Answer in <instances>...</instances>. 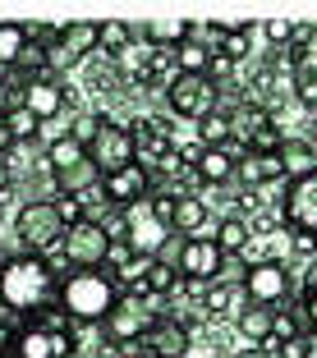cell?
<instances>
[{"label":"cell","instance_id":"cell-23","mask_svg":"<svg viewBox=\"0 0 317 358\" xmlns=\"http://www.w3.org/2000/svg\"><path fill=\"white\" fill-rule=\"evenodd\" d=\"M253 23H225L221 28V42H216V55H225L230 64H239V60H248L253 55Z\"/></svg>","mask_w":317,"mask_h":358},{"label":"cell","instance_id":"cell-38","mask_svg":"<svg viewBox=\"0 0 317 358\" xmlns=\"http://www.w3.org/2000/svg\"><path fill=\"white\" fill-rule=\"evenodd\" d=\"M10 345H14V327L0 317V358H10Z\"/></svg>","mask_w":317,"mask_h":358},{"label":"cell","instance_id":"cell-10","mask_svg":"<svg viewBox=\"0 0 317 358\" xmlns=\"http://www.w3.org/2000/svg\"><path fill=\"white\" fill-rule=\"evenodd\" d=\"M120 225H125V248H129V253H138V257H157L161 248H166V239H170V230L152 216L148 198L120 211Z\"/></svg>","mask_w":317,"mask_h":358},{"label":"cell","instance_id":"cell-34","mask_svg":"<svg viewBox=\"0 0 317 358\" xmlns=\"http://www.w3.org/2000/svg\"><path fill=\"white\" fill-rule=\"evenodd\" d=\"M276 354H281V358H317V340H313V331H304V336L286 340V345H276Z\"/></svg>","mask_w":317,"mask_h":358},{"label":"cell","instance_id":"cell-16","mask_svg":"<svg viewBox=\"0 0 317 358\" xmlns=\"http://www.w3.org/2000/svg\"><path fill=\"white\" fill-rule=\"evenodd\" d=\"M111 60H115V69L129 78V83H138V87H143V83H157V51L138 37V28H134V42H129L125 51H115Z\"/></svg>","mask_w":317,"mask_h":358},{"label":"cell","instance_id":"cell-25","mask_svg":"<svg viewBox=\"0 0 317 358\" xmlns=\"http://www.w3.org/2000/svg\"><path fill=\"white\" fill-rule=\"evenodd\" d=\"M230 138H234V124H230V110L225 106H216V110H207L198 120V148H225Z\"/></svg>","mask_w":317,"mask_h":358},{"label":"cell","instance_id":"cell-33","mask_svg":"<svg viewBox=\"0 0 317 358\" xmlns=\"http://www.w3.org/2000/svg\"><path fill=\"white\" fill-rule=\"evenodd\" d=\"M290 92H295V101H299V106H308V110L317 115V69H299V74H295V87H290Z\"/></svg>","mask_w":317,"mask_h":358},{"label":"cell","instance_id":"cell-21","mask_svg":"<svg viewBox=\"0 0 317 358\" xmlns=\"http://www.w3.org/2000/svg\"><path fill=\"white\" fill-rule=\"evenodd\" d=\"M193 175H198L202 184H211V189H216V184H230L234 179V157L225 148H202L198 157H193Z\"/></svg>","mask_w":317,"mask_h":358},{"label":"cell","instance_id":"cell-26","mask_svg":"<svg viewBox=\"0 0 317 358\" xmlns=\"http://www.w3.org/2000/svg\"><path fill=\"white\" fill-rule=\"evenodd\" d=\"M180 271H175V266H170V262H157V257H152V262H148V271H143V289H138V294H143V299H166V294H175V289H180Z\"/></svg>","mask_w":317,"mask_h":358},{"label":"cell","instance_id":"cell-35","mask_svg":"<svg viewBox=\"0 0 317 358\" xmlns=\"http://www.w3.org/2000/svg\"><path fill=\"white\" fill-rule=\"evenodd\" d=\"M313 37H317V28H313V23H290V42H286V46L304 55V46L313 42Z\"/></svg>","mask_w":317,"mask_h":358},{"label":"cell","instance_id":"cell-22","mask_svg":"<svg viewBox=\"0 0 317 358\" xmlns=\"http://www.w3.org/2000/svg\"><path fill=\"white\" fill-rule=\"evenodd\" d=\"M234 331H239L248 345H267V340H272V308L244 303L239 313H234Z\"/></svg>","mask_w":317,"mask_h":358},{"label":"cell","instance_id":"cell-41","mask_svg":"<svg viewBox=\"0 0 317 358\" xmlns=\"http://www.w3.org/2000/svg\"><path fill=\"white\" fill-rule=\"evenodd\" d=\"M5 198H10V193H5ZM5 198H0V221H5Z\"/></svg>","mask_w":317,"mask_h":358},{"label":"cell","instance_id":"cell-17","mask_svg":"<svg viewBox=\"0 0 317 358\" xmlns=\"http://www.w3.org/2000/svg\"><path fill=\"white\" fill-rule=\"evenodd\" d=\"M234 179H244V189H248V193H258L262 184H281V179H286V170H281V161H276V152H272V157H258V152H244V157L234 161Z\"/></svg>","mask_w":317,"mask_h":358},{"label":"cell","instance_id":"cell-8","mask_svg":"<svg viewBox=\"0 0 317 358\" xmlns=\"http://www.w3.org/2000/svg\"><path fill=\"white\" fill-rule=\"evenodd\" d=\"M148 327H152V308L143 294H120L111 303V313L101 317V336L111 345H134V340L148 336Z\"/></svg>","mask_w":317,"mask_h":358},{"label":"cell","instance_id":"cell-42","mask_svg":"<svg viewBox=\"0 0 317 358\" xmlns=\"http://www.w3.org/2000/svg\"><path fill=\"white\" fill-rule=\"evenodd\" d=\"M0 262H5V253H0Z\"/></svg>","mask_w":317,"mask_h":358},{"label":"cell","instance_id":"cell-36","mask_svg":"<svg viewBox=\"0 0 317 358\" xmlns=\"http://www.w3.org/2000/svg\"><path fill=\"white\" fill-rule=\"evenodd\" d=\"M299 317H304V327L317 336V285H313V289L304 294V308H299Z\"/></svg>","mask_w":317,"mask_h":358},{"label":"cell","instance_id":"cell-24","mask_svg":"<svg viewBox=\"0 0 317 358\" xmlns=\"http://www.w3.org/2000/svg\"><path fill=\"white\" fill-rule=\"evenodd\" d=\"M248 239H253V225L244 221V216H225L221 225H216V234H211V243L221 248V257H234L248 248Z\"/></svg>","mask_w":317,"mask_h":358},{"label":"cell","instance_id":"cell-20","mask_svg":"<svg viewBox=\"0 0 317 358\" xmlns=\"http://www.w3.org/2000/svg\"><path fill=\"white\" fill-rule=\"evenodd\" d=\"M207 202L202 198H189V193H180L175 198V216H170V234H180V239H193V234H202V225H207Z\"/></svg>","mask_w":317,"mask_h":358},{"label":"cell","instance_id":"cell-32","mask_svg":"<svg viewBox=\"0 0 317 358\" xmlns=\"http://www.w3.org/2000/svg\"><path fill=\"white\" fill-rule=\"evenodd\" d=\"M134 42V23H97V51H125Z\"/></svg>","mask_w":317,"mask_h":358},{"label":"cell","instance_id":"cell-15","mask_svg":"<svg viewBox=\"0 0 317 358\" xmlns=\"http://www.w3.org/2000/svg\"><path fill=\"white\" fill-rule=\"evenodd\" d=\"M143 349L152 358H184L189 349V327H180L175 317H152L148 336H143Z\"/></svg>","mask_w":317,"mask_h":358},{"label":"cell","instance_id":"cell-28","mask_svg":"<svg viewBox=\"0 0 317 358\" xmlns=\"http://www.w3.org/2000/svg\"><path fill=\"white\" fill-rule=\"evenodd\" d=\"M175 74H202L207 78V64H211V51L202 42H189V37H184L180 46H175Z\"/></svg>","mask_w":317,"mask_h":358},{"label":"cell","instance_id":"cell-13","mask_svg":"<svg viewBox=\"0 0 317 358\" xmlns=\"http://www.w3.org/2000/svg\"><path fill=\"white\" fill-rule=\"evenodd\" d=\"M19 106L37 120V124H46V120H55L64 110V83H60V78H51V74L28 78L23 92H19Z\"/></svg>","mask_w":317,"mask_h":358},{"label":"cell","instance_id":"cell-19","mask_svg":"<svg viewBox=\"0 0 317 358\" xmlns=\"http://www.w3.org/2000/svg\"><path fill=\"white\" fill-rule=\"evenodd\" d=\"M10 358H55V331L42 322H28L23 331H14Z\"/></svg>","mask_w":317,"mask_h":358},{"label":"cell","instance_id":"cell-40","mask_svg":"<svg viewBox=\"0 0 317 358\" xmlns=\"http://www.w3.org/2000/svg\"><path fill=\"white\" fill-rule=\"evenodd\" d=\"M10 148H14V143H10V129H5V115H0V157H5Z\"/></svg>","mask_w":317,"mask_h":358},{"label":"cell","instance_id":"cell-31","mask_svg":"<svg viewBox=\"0 0 317 358\" xmlns=\"http://www.w3.org/2000/svg\"><path fill=\"white\" fill-rule=\"evenodd\" d=\"M0 115H5V129H10V143H32V138H37V129H42L19 101H14L10 110H0Z\"/></svg>","mask_w":317,"mask_h":358},{"label":"cell","instance_id":"cell-4","mask_svg":"<svg viewBox=\"0 0 317 358\" xmlns=\"http://www.w3.org/2000/svg\"><path fill=\"white\" fill-rule=\"evenodd\" d=\"M14 234H19L23 253H32V257L55 253L60 239H64V216L55 207V198H28L23 202L19 216H14Z\"/></svg>","mask_w":317,"mask_h":358},{"label":"cell","instance_id":"cell-29","mask_svg":"<svg viewBox=\"0 0 317 358\" xmlns=\"http://www.w3.org/2000/svg\"><path fill=\"white\" fill-rule=\"evenodd\" d=\"M244 303H248L244 285H216V289L207 294V313H211V317H234Z\"/></svg>","mask_w":317,"mask_h":358},{"label":"cell","instance_id":"cell-7","mask_svg":"<svg viewBox=\"0 0 317 358\" xmlns=\"http://www.w3.org/2000/svg\"><path fill=\"white\" fill-rule=\"evenodd\" d=\"M239 285H244V294H248V303L276 308V303H286V299H290L295 275H290V266L281 262V257H267V262H253V266H248Z\"/></svg>","mask_w":317,"mask_h":358},{"label":"cell","instance_id":"cell-3","mask_svg":"<svg viewBox=\"0 0 317 358\" xmlns=\"http://www.w3.org/2000/svg\"><path fill=\"white\" fill-rule=\"evenodd\" d=\"M46 170H51L60 198H83V193H92L97 184H101L97 166L87 161V148H83V143H74L69 134H60L51 148H46Z\"/></svg>","mask_w":317,"mask_h":358},{"label":"cell","instance_id":"cell-11","mask_svg":"<svg viewBox=\"0 0 317 358\" xmlns=\"http://www.w3.org/2000/svg\"><path fill=\"white\" fill-rule=\"evenodd\" d=\"M175 271H180V280H189V285H211V280H221L225 257H221V248L211 243V234H193V239L180 243Z\"/></svg>","mask_w":317,"mask_h":358},{"label":"cell","instance_id":"cell-12","mask_svg":"<svg viewBox=\"0 0 317 358\" xmlns=\"http://www.w3.org/2000/svg\"><path fill=\"white\" fill-rule=\"evenodd\" d=\"M281 216H286L290 234H304L317 243V170L295 184H286V202H281Z\"/></svg>","mask_w":317,"mask_h":358},{"label":"cell","instance_id":"cell-39","mask_svg":"<svg viewBox=\"0 0 317 358\" xmlns=\"http://www.w3.org/2000/svg\"><path fill=\"white\" fill-rule=\"evenodd\" d=\"M10 184H14V175H10V166H5V161H0V198H5V193H10Z\"/></svg>","mask_w":317,"mask_h":358},{"label":"cell","instance_id":"cell-1","mask_svg":"<svg viewBox=\"0 0 317 358\" xmlns=\"http://www.w3.org/2000/svg\"><path fill=\"white\" fill-rule=\"evenodd\" d=\"M0 303L10 313H42V308H55V271L46 257H5L0 262Z\"/></svg>","mask_w":317,"mask_h":358},{"label":"cell","instance_id":"cell-6","mask_svg":"<svg viewBox=\"0 0 317 358\" xmlns=\"http://www.w3.org/2000/svg\"><path fill=\"white\" fill-rule=\"evenodd\" d=\"M87 161L97 166V175H120V170L134 166V129L115 124V120H101L87 143Z\"/></svg>","mask_w":317,"mask_h":358},{"label":"cell","instance_id":"cell-30","mask_svg":"<svg viewBox=\"0 0 317 358\" xmlns=\"http://www.w3.org/2000/svg\"><path fill=\"white\" fill-rule=\"evenodd\" d=\"M138 37H143L157 55H166V51H175V46L184 42V23H152V28H138Z\"/></svg>","mask_w":317,"mask_h":358},{"label":"cell","instance_id":"cell-27","mask_svg":"<svg viewBox=\"0 0 317 358\" xmlns=\"http://www.w3.org/2000/svg\"><path fill=\"white\" fill-rule=\"evenodd\" d=\"M28 42H32V32L23 28V23H0V74L19 64V55L28 51Z\"/></svg>","mask_w":317,"mask_h":358},{"label":"cell","instance_id":"cell-18","mask_svg":"<svg viewBox=\"0 0 317 358\" xmlns=\"http://www.w3.org/2000/svg\"><path fill=\"white\" fill-rule=\"evenodd\" d=\"M276 161H281V170H286V184H295V179L313 175L317 170V148L308 143V138H290L281 143V152H276Z\"/></svg>","mask_w":317,"mask_h":358},{"label":"cell","instance_id":"cell-37","mask_svg":"<svg viewBox=\"0 0 317 358\" xmlns=\"http://www.w3.org/2000/svg\"><path fill=\"white\" fill-rule=\"evenodd\" d=\"M262 32H267V37H272L276 46H286V42H290V23H281V19H276V23H267Z\"/></svg>","mask_w":317,"mask_h":358},{"label":"cell","instance_id":"cell-5","mask_svg":"<svg viewBox=\"0 0 317 358\" xmlns=\"http://www.w3.org/2000/svg\"><path fill=\"white\" fill-rule=\"evenodd\" d=\"M60 262L74 266V271H101L106 257H111V234H106L101 221H92V216H83V221L64 225V239H60Z\"/></svg>","mask_w":317,"mask_h":358},{"label":"cell","instance_id":"cell-2","mask_svg":"<svg viewBox=\"0 0 317 358\" xmlns=\"http://www.w3.org/2000/svg\"><path fill=\"white\" fill-rule=\"evenodd\" d=\"M120 299L111 271H64L55 280V313L78 327H101V317Z\"/></svg>","mask_w":317,"mask_h":358},{"label":"cell","instance_id":"cell-14","mask_svg":"<svg viewBox=\"0 0 317 358\" xmlns=\"http://www.w3.org/2000/svg\"><path fill=\"white\" fill-rule=\"evenodd\" d=\"M97 193H101L106 207L125 211V207H134V202H143L152 193V175H143L138 166H129V170H120V175H106L101 184H97Z\"/></svg>","mask_w":317,"mask_h":358},{"label":"cell","instance_id":"cell-9","mask_svg":"<svg viewBox=\"0 0 317 358\" xmlns=\"http://www.w3.org/2000/svg\"><path fill=\"white\" fill-rule=\"evenodd\" d=\"M166 106H170V115H180V120H202L207 110H216V87L202 74H170Z\"/></svg>","mask_w":317,"mask_h":358}]
</instances>
